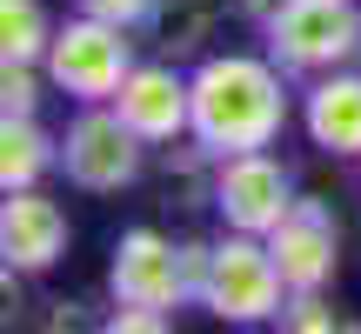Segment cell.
I'll list each match as a JSON object with an SVG mask.
<instances>
[{
    "instance_id": "13",
    "label": "cell",
    "mask_w": 361,
    "mask_h": 334,
    "mask_svg": "<svg viewBox=\"0 0 361 334\" xmlns=\"http://www.w3.org/2000/svg\"><path fill=\"white\" fill-rule=\"evenodd\" d=\"M214 27H221V0H154L147 34H154V47L168 61H201Z\"/></svg>"
},
{
    "instance_id": "15",
    "label": "cell",
    "mask_w": 361,
    "mask_h": 334,
    "mask_svg": "<svg viewBox=\"0 0 361 334\" xmlns=\"http://www.w3.org/2000/svg\"><path fill=\"white\" fill-rule=\"evenodd\" d=\"M281 328H295V334H335V328H341V314L328 308V287H314V295H288Z\"/></svg>"
},
{
    "instance_id": "17",
    "label": "cell",
    "mask_w": 361,
    "mask_h": 334,
    "mask_svg": "<svg viewBox=\"0 0 361 334\" xmlns=\"http://www.w3.org/2000/svg\"><path fill=\"white\" fill-rule=\"evenodd\" d=\"M107 328H114V334H161V328H168V314H161V308H134V301H114Z\"/></svg>"
},
{
    "instance_id": "18",
    "label": "cell",
    "mask_w": 361,
    "mask_h": 334,
    "mask_svg": "<svg viewBox=\"0 0 361 334\" xmlns=\"http://www.w3.org/2000/svg\"><path fill=\"white\" fill-rule=\"evenodd\" d=\"M281 7H288V0H234V13H241V20L255 27V34H261V27H268V20H274Z\"/></svg>"
},
{
    "instance_id": "9",
    "label": "cell",
    "mask_w": 361,
    "mask_h": 334,
    "mask_svg": "<svg viewBox=\"0 0 361 334\" xmlns=\"http://www.w3.org/2000/svg\"><path fill=\"white\" fill-rule=\"evenodd\" d=\"M268 247H274V261H281V274H288V295L328 287L341 274V221H335V207L301 194L281 214V228L268 234Z\"/></svg>"
},
{
    "instance_id": "3",
    "label": "cell",
    "mask_w": 361,
    "mask_h": 334,
    "mask_svg": "<svg viewBox=\"0 0 361 334\" xmlns=\"http://www.w3.org/2000/svg\"><path fill=\"white\" fill-rule=\"evenodd\" d=\"M134 27H114V20H101V13H74V20H61L54 27V47H47V80H54V94H67L74 107H87V101H114L121 94V80L134 74Z\"/></svg>"
},
{
    "instance_id": "12",
    "label": "cell",
    "mask_w": 361,
    "mask_h": 334,
    "mask_svg": "<svg viewBox=\"0 0 361 334\" xmlns=\"http://www.w3.org/2000/svg\"><path fill=\"white\" fill-rule=\"evenodd\" d=\"M47 167H61V134L40 128V114H0V194L40 187Z\"/></svg>"
},
{
    "instance_id": "8",
    "label": "cell",
    "mask_w": 361,
    "mask_h": 334,
    "mask_svg": "<svg viewBox=\"0 0 361 334\" xmlns=\"http://www.w3.org/2000/svg\"><path fill=\"white\" fill-rule=\"evenodd\" d=\"M114 107L147 147H168L180 134H194V80L180 74V61H168V54L161 61H134V74L121 80Z\"/></svg>"
},
{
    "instance_id": "4",
    "label": "cell",
    "mask_w": 361,
    "mask_h": 334,
    "mask_svg": "<svg viewBox=\"0 0 361 334\" xmlns=\"http://www.w3.org/2000/svg\"><path fill=\"white\" fill-rule=\"evenodd\" d=\"M261 34L295 80L335 74V67L361 61V0H288Z\"/></svg>"
},
{
    "instance_id": "10",
    "label": "cell",
    "mask_w": 361,
    "mask_h": 334,
    "mask_svg": "<svg viewBox=\"0 0 361 334\" xmlns=\"http://www.w3.org/2000/svg\"><path fill=\"white\" fill-rule=\"evenodd\" d=\"M67 241H74V228H67V207L54 201L47 187H13L7 201H0V254H7L13 274H47L67 261Z\"/></svg>"
},
{
    "instance_id": "7",
    "label": "cell",
    "mask_w": 361,
    "mask_h": 334,
    "mask_svg": "<svg viewBox=\"0 0 361 334\" xmlns=\"http://www.w3.org/2000/svg\"><path fill=\"white\" fill-rule=\"evenodd\" d=\"M107 287H114V301H134V308H161V314L188 308L180 241H168L161 228H128L107 261Z\"/></svg>"
},
{
    "instance_id": "6",
    "label": "cell",
    "mask_w": 361,
    "mask_h": 334,
    "mask_svg": "<svg viewBox=\"0 0 361 334\" xmlns=\"http://www.w3.org/2000/svg\"><path fill=\"white\" fill-rule=\"evenodd\" d=\"M295 201H301V194H295V174L274 161V147L221 154V167H214V214H221V228L274 234Z\"/></svg>"
},
{
    "instance_id": "16",
    "label": "cell",
    "mask_w": 361,
    "mask_h": 334,
    "mask_svg": "<svg viewBox=\"0 0 361 334\" xmlns=\"http://www.w3.org/2000/svg\"><path fill=\"white\" fill-rule=\"evenodd\" d=\"M80 13H101V20H114V27H147L154 20V0H74Z\"/></svg>"
},
{
    "instance_id": "11",
    "label": "cell",
    "mask_w": 361,
    "mask_h": 334,
    "mask_svg": "<svg viewBox=\"0 0 361 334\" xmlns=\"http://www.w3.org/2000/svg\"><path fill=\"white\" fill-rule=\"evenodd\" d=\"M301 128L322 154L361 161V61L335 67V74H314L301 87Z\"/></svg>"
},
{
    "instance_id": "5",
    "label": "cell",
    "mask_w": 361,
    "mask_h": 334,
    "mask_svg": "<svg viewBox=\"0 0 361 334\" xmlns=\"http://www.w3.org/2000/svg\"><path fill=\"white\" fill-rule=\"evenodd\" d=\"M61 174L80 194H121L147 174V141L121 120L114 101H87L61 134Z\"/></svg>"
},
{
    "instance_id": "1",
    "label": "cell",
    "mask_w": 361,
    "mask_h": 334,
    "mask_svg": "<svg viewBox=\"0 0 361 334\" xmlns=\"http://www.w3.org/2000/svg\"><path fill=\"white\" fill-rule=\"evenodd\" d=\"M194 141L214 154H247L274 147L295 114L288 67L274 54H201L194 61Z\"/></svg>"
},
{
    "instance_id": "14",
    "label": "cell",
    "mask_w": 361,
    "mask_h": 334,
    "mask_svg": "<svg viewBox=\"0 0 361 334\" xmlns=\"http://www.w3.org/2000/svg\"><path fill=\"white\" fill-rule=\"evenodd\" d=\"M54 20L40 0H0V61H47Z\"/></svg>"
},
{
    "instance_id": "2",
    "label": "cell",
    "mask_w": 361,
    "mask_h": 334,
    "mask_svg": "<svg viewBox=\"0 0 361 334\" xmlns=\"http://www.w3.org/2000/svg\"><path fill=\"white\" fill-rule=\"evenodd\" d=\"M201 308L214 314V321H228V328L281 321V308H288V274H281V261H274L268 234H241V228L221 234Z\"/></svg>"
},
{
    "instance_id": "19",
    "label": "cell",
    "mask_w": 361,
    "mask_h": 334,
    "mask_svg": "<svg viewBox=\"0 0 361 334\" xmlns=\"http://www.w3.org/2000/svg\"><path fill=\"white\" fill-rule=\"evenodd\" d=\"M355 180H361V161H355Z\"/></svg>"
}]
</instances>
